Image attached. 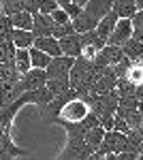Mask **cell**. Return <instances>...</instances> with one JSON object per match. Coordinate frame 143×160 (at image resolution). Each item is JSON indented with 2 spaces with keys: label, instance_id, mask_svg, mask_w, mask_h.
Masks as SVG:
<instances>
[{
  "label": "cell",
  "instance_id": "obj_1",
  "mask_svg": "<svg viewBox=\"0 0 143 160\" xmlns=\"http://www.w3.org/2000/svg\"><path fill=\"white\" fill-rule=\"evenodd\" d=\"M90 111H92V109H90V102H88L84 96L75 94V96H71V98L62 105V109H60V113H58V118H56V122H54V124L62 126V124L81 122Z\"/></svg>",
  "mask_w": 143,
  "mask_h": 160
},
{
  "label": "cell",
  "instance_id": "obj_2",
  "mask_svg": "<svg viewBox=\"0 0 143 160\" xmlns=\"http://www.w3.org/2000/svg\"><path fill=\"white\" fill-rule=\"evenodd\" d=\"M94 148L85 143V135H66V145L62 148L58 158H73V160H90Z\"/></svg>",
  "mask_w": 143,
  "mask_h": 160
},
{
  "label": "cell",
  "instance_id": "obj_3",
  "mask_svg": "<svg viewBox=\"0 0 143 160\" xmlns=\"http://www.w3.org/2000/svg\"><path fill=\"white\" fill-rule=\"evenodd\" d=\"M79 37H81V56L88 58V60H94L96 53L107 45V41H105V38L98 37L96 28H94V30H88V32L79 34Z\"/></svg>",
  "mask_w": 143,
  "mask_h": 160
},
{
  "label": "cell",
  "instance_id": "obj_4",
  "mask_svg": "<svg viewBox=\"0 0 143 160\" xmlns=\"http://www.w3.org/2000/svg\"><path fill=\"white\" fill-rule=\"evenodd\" d=\"M73 64H75V58L73 56H54L51 60H49L47 64V79H51V77H69V73H71Z\"/></svg>",
  "mask_w": 143,
  "mask_h": 160
},
{
  "label": "cell",
  "instance_id": "obj_5",
  "mask_svg": "<svg viewBox=\"0 0 143 160\" xmlns=\"http://www.w3.org/2000/svg\"><path fill=\"white\" fill-rule=\"evenodd\" d=\"M132 32H135L132 19L130 17H120L118 24H115V28H113V32L109 34L107 43H111V45H120V47H122V45L132 37Z\"/></svg>",
  "mask_w": 143,
  "mask_h": 160
},
{
  "label": "cell",
  "instance_id": "obj_6",
  "mask_svg": "<svg viewBox=\"0 0 143 160\" xmlns=\"http://www.w3.org/2000/svg\"><path fill=\"white\" fill-rule=\"evenodd\" d=\"M122 58H124L122 47H120V45H111V43H107L103 49L96 53L94 64L96 66H113V64H118Z\"/></svg>",
  "mask_w": 143,
  "mask_h": 160
},
{
  "label": "cell",
  "instance_id": "obj_7",
  "mask_svg": "<svg viewBox=\"0 0 143 160\" xmlns=\"http://www.w3.org/2000/svg\"><path fill=\"white\" fill-rule=\"evenodd\" d=\"M19 81H22L24 90H36V88H41V86L47 83V71H45V68L32 66L28 73H24L22 77H19Z\"/></svg>",
  "mask_w": 143,
  "mask_h": 160
},
{
  "label": "cell",
  "instance_id": "obj_8",
  "mask_svg": "<svg viewBox=\"0 0 143 160\" xmlns=\"http://www.w3.org/2000/svg\"><path fill=\"white\" fill-rule=\"evenodd\" d=\"M54 17H51V13H34V24H32V34L34 37H49V34H54Z\"/></svg>",
  "mask_w": 143,
  "mask_h": 160
},
{
  "label": "cell",
  "instance_id": "obj_9",
  "mask_svg": "<svg viewBox=\"0 0 143 160\" xmlns=\"http://www.w3.org/2000/svg\"><path fill=\"white\" fill-rule=\"evenodd\" d=\"M58 41H60V47H62L64 56H73V58L81 56V37H79V32H73V34L62 37Z\"/></svg>",
  "mask_w": 143,
  "mask_h": 160
},
{
  "label": "cell",
  "instance_id": "obj_10",
  "mask_svg": "<svg viewBox=\"0 0 143 160\" xmlns=\"http://www.w3.org/2000/svg\"><path fill=\"white\" fill-rule=\"evenodd\" d=\"M84 11L94 15L96 19H103L109 11H113V0H88Z\"/></svg>",
  "mask_w": 143,
  "mask_h": 160
},
{
  "label": "cell",
  "instance_id": "obj_11",
  "mask_svg": "<svg viewBox=\"0 0 143 160\" xmlns=\"http://www.w3.org/2000/svg\"><path fill=\"white\" fill-rule=\"evenodd\" d=\"M73 28H75V32H79V34H84L88 30H94L96 26H98V19H96L94 15H90L88 11H81L77 17H73Z\"/></svg>",
  "mask_w": 143,
  "mask_h": 160
},
{
  "label": "cell",
  "instance_id": "obj_12",
  "mask_svg": "<svg viewBox=\"0 0 143 160\" xmlns=\"http://www.w3.org/2000/svg\"><path fill=\"white\" fill-rule=\"evenodd\" d=\"M34 47L43 49L45 53H49L51 58L54 56H62V47H60V41L56 37H34Z\"/></svg>",
  "mask_w": 143,
  "mask_h": 160
},
{
  "label": "cell",
  "instance_id": "obj_13",
  "mask_svg": "<svg viewBox=\"0 0 143 160\" xmlns=\"http://www.w3.org/2000/svg\"><path fill=\"white\" fill-rule=\"evenodd\" d=\"M118 19H120V15L115 11H109L103 19H98V26H96V32H98V37L100 38H105L107 41L109 34L113 32V28H115V24H118Z\"/></svg>",
  "mask_w": 143,
  "mask_h": 160
},
{
  "label": "cell",
  "instance_id": "obj_14",
  "mask_svg": "<svg viewBox=\"0 0 143 160\" xmlns=\"http://www.w3.org/2000/svg\"><path fill=\"white\" fill-rule=\"evenodd\" d=\"M13 43H15V47L30 49V47L34 45V34H32V30H22V28H15V30H13Z\"/></svg>",
  "mask_w": 143,
  "mask_h": 160
},
{
  "label": "cell",
  "instance_id": "obj_15",
  "mask_svg": "<svg viewBox=\"0 0 143 160\" xmlns=\"http://www.w3.org/2000/svg\"><path fill=\"white\" fill-rule=\"evenodd\" d=\"M22 77V73L17 71L15 60L13 62H0V86L7 83V81H17Z\"/></svg>",
  "mask_w": 143,
  "mask_h": 160
},
{
  "label": "cell",
  "instance_id": "obj_16",
  "mask_svg": "<svg viewBox=\"0 0 143 160\" xmlns=\"http://www.w3.org/2000/svg\"><path fill=\"white\" fill-rule=\"evenodd\" d=\"M122 51H124L126 58H130V60H139V58L143 56V43L139 41V38L130 37L124 45H122Z\"/></svg>",
  "mask_w": 143,
  "mask_h": 160
},
{
  "label": "cell",
  "instance_id": "obj_17",
  "mask_svg": "<svg viewBox=\"0 0 143 160\" xmlns=\"http://www.w3.org/2000/svg\"><path fill=\"white\" fill-rule=\"evenodd\" d=\"M13 28H22V30H32V24H34V15L30 11H17L11 15Z\"/></svg>",
  "mask_w": 143,
  "mask_h": 160
},
{
  "label": "cell",
  "instance_id": "obj_18",
  "mask_svg": "<svg viewBox=\"0 0 143 160\" xmlns=\"http://www.w3.org/2000/svg\"><path fill=\"white\" fill-rule=\"evenodd\" d=\"M113 11L120 17H132L137 13V2L135 0H113Z\"/></svg>",
  "mask_w": 143,
  "mask_h": 160
},
{
  "label": "cell",
  "instance_id": "obj_19",
  "mask_svg": "<svg viewBox=\"0 0 143 160\" xmlns=\"http://www.w3.org/2000/svg\"><path fill=\"white\" fill-rule=\"evenodd\" d=\"M15 66H17V71H19L22 75L28 73V71L32 68L30 49H22V47H17V51H15Z\"/></svg>",
  "mask_w": 143,
  "mask_h": 160
},
{
  "label": "cell",
  "instance_id": "obj_20",
  "mask_svg": "<svg viewBox=\"0 0 143 160\" xmlns=\"http://www.w3.org/2000/svg\"><path fill=\"white\" fill-rule=\"evenodd\" d=\"M103 137H105V128H103L100 124H98V126H92V128L85 130V143L96 149L100 143H103Z\"/></svg>",
  "mask_w": 143,
  "mask_h": 160
},
{
  "label": "cell",
  "instance_id": "obj_21",
  "mask_svg": "<svg viewBox=\"0 0 143 160\" xmlns=\"http://www.w3.org/2000/svg\"><path fill=\"white\" fill-rule=\"evenodd\" d=\"M30 60H32V66H36V68H47L49 60H51V56L49 53H45L43 49H38V47H30Z\"/></svg>",
  "mask_w": 143,
  "mask_h": 160
},
{
  "label": "cell",
  "instance_id": "obj_22",
  "mask_svg": "<svg viewBox=\"0 0 143 160\" xmlns=\"http://www.w3.org/2000/svg\"><path fill=\"white\" fill-rule=\"evenodd\" d=\"M13 22H11V15H2L0 19V41H7V38H13Z\"/></svg>",
  "mask_w": 143,
  "mask_h": 160
},
{
  "label": "cell",
  "instance_id": "obj_23",
  "mask_svg": "<svg viewBox=\"0 0 143 160\" xmlns=\"http://www.w3.org/2000/svg\"><path fill=\"white\" fill-rule=\"evenodd\" d=\"M75 32V28H73V22H66V24H56L54 26V34L51 37L56 38H62V37H69Z\"/></svg>",
  "mask_w": 143,
  "mask_h": 160
},
{
  "label": "cell",
  "instance_id": "obj_24",
  "mask_svg": "<svg viewBox=\"0 0 143 160\" xmlns=\"http://www.w3.org/2000/svg\"><path fill=\"white\" fill-rule=\"evenodd\" d=\"M130 58H126V56H124V58H122V60L118 62V64H113V66H111V68H113V73H115V77H126V73H128V68H130Z\"/></svg>",
  "mask_w": 143,
  "mask_h": 160
},
{
  "label": "cell",
  "instance_id": "obj_25",
  "mask_svg": "<svg viewBox=\"0 0 143 160\" xmlns=\"http://www.w3.org/2000/svg\"><path fill=\"white\" fill-rule=\"evenodd\" d=\"M113 130H120V132H124V135L130 132V126L126 122V118H122L120 113H115V118H113Z\"/></svg>",
  "mask_w": 143,
  "mask_h": 160
},
{
  "label": "cell",
  "instance_id": "obj_26",
  "mask_svg": "<svg viewBox=\"0 0 143 160\" xmlns=\"http://www.w3.org/2000/svg\"><path fill=\"white\" fill-rule=\"evenodd\" d=\"M51 17H54V22H56V24H66V22H71V15L64 11L62 7L54 9V11H51Z\"/></svg>",
  "mask_w": 143,
  "mask_h": 160
},
{
  "label": "cell",
  "instance_id": "obj_27",
  "mask_svg": "<svg viewBox=\"0 0 143 160\" xmlns=\"http://www.w3.org/2000/svg\"><path fill=\"white\" fill-rule=\"evenodd\" d=\"M54 9H58L56 0H41V4H38V11L41 13H51Z\"/></svg>",
  "mask_w": 143,
  "mask_h": 160
},
{
  "label": "cell",
  "instance_id": "obj_28",
  "mask_svg": "<svg viewBox=\"0 0 143 160\" xmlns=\"http://www.w3.org/2000/svg\"><path fill=\"white\" fill-rule=\"evenodd\" d=\"M135 28H143V9H137V13L130 17Z\"/></svg>",
  "mask_w": 143,
  "mask_h": 160
},
{
  "label": "cell",
  "instance_id": "obj_29",
  "mask_svg": "<svg viewBox=\"0 0 143 160\" xmlns=\"http://www.w3.org/2000/svg\"><path fill=\"white\" fill-rule=\"evenodd\" d=\"M132 37H135V38H139V41L143 43V28H135V32H132Z\"/></svg>",
  "mask_w": 143,
  "mask_h": 160
},
{
  "label": "cell",
  "instance_id": "obj_30",
  "mask_svg": "<svg viewBox=\"0 0 143 160\" xmlns=\"http://www.w3.org/2000/svg\"><path fill=\"white\" fill-rule=\"evenodd\" d=\"M73 2H75V4H79V7H85V2H88V0H73Z\"/></svg>",
  "mask_w": 143,
  "mask_h": 160
},
{
  "label": "cell",
  "instance_id": "obj_31",
  "mask_svg": "<svg viewBox=\"0 0 143 160\" xmlns=\"http://www.w3.org/2000/svg\"><path fill=\"white\" fill-rule=\"evenodd\" d=\"M137 2V9H143V0H135Z\"/></svg>",
  "mask_w": 143,
  "mask_h": 160
},
{
  "label": "cell",
  "instance_id": "obj_32",
  "mask_svg": "<svg viewBox=\"0 0 143 160\" xmlns=\"http://www.w3.org/2000/svg\"><path fill=\"white\" fill-rule=\"evenodd\" d=\"M139 158L143 160V143H141V148H139Z\"/></svg>",
  "mask_w": 143,
  "mask_h": 160
},
{
  "label": "cell",
  "instance_id": "obj_33",
  "mask_svg": "<svg viewBox=\"0 0 143 160\" xmlns=\"http://www.w3.org/2000/svg\"><path fill=\"white\" fill-rule=\"evenodd\" d=\"M2 15H4V11H2V2H0V19H2Z\"/></svg>",
  "mask_w": 143,
  "mask_h": 160
},
{
  "label": "cell",
  "instance_id": "obj_34",
  "mask_svg": "<svg viewBox=\"0 0 143 160\" xmlns=\"http://www.w3.org/2000/svg\"><path fill=\"white\" fill-rule=\"evenodd\" d=\"M139 111H143V100H139Z\"/></svg>",
  "mask_w": 143,
  "mask_h": 160
},
{
  "label": "cell",
  "instance_id": "obj_35",
  "mask_svg": "<svg viewBox=\"0 0 143 160\" xmlns=\"http://www.w3.org/2000/svg\"><path fill=\"white\" fill-rule=\"evenodd\" d=\"M141 60H143V56H141Z\"/></svg>",
  "mask_w": 143,
  "mask_h": 160
}]
</instances>
